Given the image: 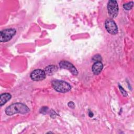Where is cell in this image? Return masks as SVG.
<instances>
[{
  "label": "cell",
  "instance_id": "cell-1",
  "mask_svg": "<svg viewBox=\"0 0 134 134\" xmlns=\"http://www.w3.org/2000/svg\"><path fill=\"white\" fill-rule=\"evenodd\" d=\"M5 111L6 114L8 116H12L16 114H24L29 111V108L23 103H16L7 107Z\"/></svg>",
  "mask_w": 134,
  "mask_h": 134
},
{
  "label": "cell",
  "instance_id": "cell-2",
  "mask_svg": "<svg viewBox=\"0 0 134 134\" xmlns=\"http://www.w3.org/2000/svg\"><path fill=\"white\" fill-rule=\"evenodd\" d=\"M51 84L53 88L60 93H66L71 89L69 83L62 80H54L51 82Z\"/></svg>",
  "mask_w": 134,
  "mask_h": 134
},
{
  "label": "cell",
  "instance_id": "cell-3",
  "mask_svg": "<svg viewBox=\"0 0 134 134\" xmlns=\"http://www.w3.org/2000/svg\"><path fill=\"white\" fill-rule=\"evenodd\" d=\"M16 30L14 28H7L2 30L0 32V41L2 42H6L12 39L15 35Z\"/></svg>",
  "mask_w": 134,
  "mask_h": 134
},
{
  "label": "cell",
  "instance_id": "cell-4",
  "mask_svg": "<svg viewBox=\"0 0 134 134\" xmlns=\"http://www.w3.org/2000/svg\"><path fill=\"white\" fill-rule=\"evenodd\" d=\"M107 10L109 15L112 17H116L118 14V5L116 1L110 0L107 3Z\"/></svg>",
  "mask_w": 134,
  "mask_h": 134
},
{
  "label": "cell",
  "instance_id": "cell-5",
  "mask_svg": "<svg viewBox=\"0 0 134 134\" xmlns=\"http://www.w3.org/2000/svg\"><path fill=\"white\" fill-rule=\"evenodd\" d=\"M105 27L107 31L112 35H115L118 33V28L115 22L111 19H107L105 21Z\"/></svg>",
  "mask_w": 134,
  "mask_h": 134
},
{
  "label": "cell",
  "instance_id": "cell-6",
  "mask_svg": "<svg viewBox=\"0 0 134 134\" xmlns=\"http://www.w3.org/2000/svg\"><path fill=\"white\" fill-rule=\"evenodd\" d=\"M46 77L44 71L41 69H36L30 74V77L33 81H40L44 80Z\"/></svg>",
  "mask_w": 134,
  "mask_h": 134
},
{
  "label": "cell",
  "instance_id": "cell-7",
  "mask_svg": "<svg viewBox=\"0 0 134 134\" xmlns=\"http://www.w3.org/2000/svg\"><path fill=\"white\" fill-rule=\"evenodd\" d=\"M59 66L61 68L69 70L74 75H77L78 74L77 70L75 67L70 62L66 60H62L60 62Z\"/></svg>",
  "mask_w": 134,
  "mask_h": 134
},
{
  "label": "cell",
  "instance_id": "cell-8",
  "mask_svg": "<svg viewBox=\"0 0 134 134\" xmlns=\"http://www.w3.org/2000/svg\"><path fill=\"white\" fill-rule=\"evenodd\" d=\"M103 68V64L100 61L95 62L92 65V70L93 73L95 75L99 74Z\"/></svg>",
  "mask_w": 134,
  "mask_h": 134
},
{
  "label": "cell",
  "instance_id": "cell-9",
  "mask_svg": "<svg viewBox=\"0 0 134 134\" xmlns=\"http://www.w3.org/2000/svg\"><path fill=\"white\" fill-rule=\"evenodd\" d=\"M12 97L11 95L9 93H5L1 95L0 96V105L2 106L4 105L6 103H7L8 100L10 99Z\"/></svg>",
  "mask_w": 134,
  "mask_h": 134
},
{
  "label": "cell",
  "instance_id": "cell-10",
  "mask_svg": "<svg viewBox=\"0 0 134 134\" xmlns=\"http://www.w3.org/2000/svg\"><path fill=\"white\" fill-rule=\"evenodd\" d=\"M58 70V68L54 65H51L47 66L45 69L44 72L47 75H51L56 72Z\"/></svg>",
  "mask_w": 134,
  "mask_h": 134
},
{
  "label": "cell",
  "instance_id": "cell-11",
  "mask_svg": "<svg viewBox=\"0 0 134 134\" xmlns=\"http://www.w3.org/2000/svg\"><path fill=\"white\" fill-rule=\"evenodd\" d=\"M133 2H129L128 3H126V4H124L123 5V7L126 10H129L130 9H131L132 7H133Z\"/></svg>",
  "mask_w": 134,
  "mask_h": 134
},
{
  "label": "cell",
  "instance_id": "cell-12",
  "mask_svg": "<svg viewBox=\"0 0 134 134\" xmlns=\"http://www.w3.org/2000/svg\"><path fill=\"white\" fill-rule=\"evenodd\" d=\"M92 60H93L95 62H98V61H100L102 60V57L100 56V55H99V54H95V55H94L92 58Z\"/></svg>",
  "mask_w": 134,
  "mask_h": 134
},
{
  "label": "cell",
  "instance_id": "cell-13",
  "mask_svg": "<svg viewBox=\"0 0 134 134\" xmlns=\"http://www.w3.org/2000/svg\"><path fill=\"white\" fill-rule=\"evenodd\" d=\"M48 108L46 106H43L42 108H41V109H40V112L41 114H46L48 112Z\"/></svg>",
  "mask_w": 134,
  "mask_h": 134
},
{
  "label": "cell",
  "instance_id": "cell-14",
  "mask_svg": "<svg viewBox=\"0 0 134 134\" xmlns=\"http://www.w3.org/2000/svg\"><path fill=\"white\" fill-rule=\"evenodd\" d=\"M119 90L122 94V95L124 96V97H126L127 96V92L122 88V86H121L120 85H119Z\"/></svg>",
  "mask_w": 134,
  "mask_h": 134
},
{
  "label": "cell",
  "instance_id": "cell-15",
  "mask_svg": "<svg viewBox=\"0 0 134 134\" xmlns=\"http://www.w3.org/2000/svg\"><path fill=\"white\" fill-rule=\"evenodd\" d=\"M68 106L71 108H74L75 105L73 102H70L68 103Z\"/></svg>",
  "mask_w": 134,
  "mask_h": 134
},
{
  "label": "cell",
  "instance_id": "cell-16",
  "mask_svg": "<svg viewBox=\"0 0 134 134\" xmlns=\"http://www.w3.org/2000/svg\"><path fill=\"white\" fill-rule=\"evenodd\" d=\"M88 115H89V116H90V117H93V113H92V112H91V111H90V113H88Z\"/></svg>",
  "mask_w": 134,
  "mask_h": 134
}]
</instances>
